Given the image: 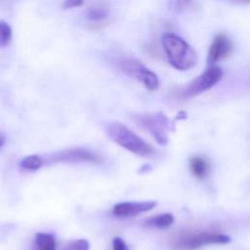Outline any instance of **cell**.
<instances>
[{"instance_id":"cell-7","label":"cell","mask_w":250,"mask_h":250,"mask_svg":"<svg viewBox=\"0 0 250 250\" xmlns=\"http://www.w3.org/2000/svg\"><path fill=\"white\" fill-rule=\"evenodd\" d=\"M222 76L223 70L220 66H211L193 79L189 84H188L183 92V95L185 97H193L199 95L212 88L220 81Z\"/></svg>"},{"instance_id":"cell-17","label":"cell","mask_w":250,"mask_h":250,"mask_svg":"<svg viewBox=\"0 0 250 250\" xmlns=\"http://www.w3.org/2000/svg\"><path fill=\"white\" fill-rule=\"evenodd\" d=\"M112 250H128V247L121 237L116 236L112 240Z\"/></svg>"},{"instance_id":"cell-14","label":"cell","mask_w":250,"mask_h":250,"mask_svg":"<svg viewBox=\"0 0 250 250\" xmlns=\"http://www.w3.org/2000/svg\"><path fill=\"white\" fill-rule=\"evenodd\" d=\"M44 164V158L38 154H31L23 157L20 165L22 169L27 171H35L38 170Z\"/></svg>"},{"instance_id":"cell-8","label":"cell","mask_w":250,"mask_h":250,"mask_svg":"<svg viewBox=\"0 0 250 250\" xmlns=\"http://www.w3.org/2000/svg\"><path fill=\"white\" fill-rule=\"evenodd\" d=\"M156 201H125L117 203L112 208V214L116 217H134L153 209Z\"/></svg>"},{"instance_id":"cell-18","label":"cell","mask_w":250,"mask_h":250,"mask_svg":"<svg viewBox=\"0 0 250 250\" xmlns=\"http://www.w3.org/2000/svg\"><path fill=\"white\" fill-rule=\"evenodd\" d=\"M83 4H84V2L80 1V0H67V1L63 2V8L64 9H70V8L82 6Z\"/></svg>"},{"instance_id":"cell-5","label":"cell","mask_w":250,"mask_h":250,"mask_svg":"<svg viewBox=\"0 0 250 250\" xmlns=\"http://www.w3.org/2000/svg\"><path fill=\"white\" fill-rule=\"evenodd\" d=\"M230 241V237L227 234L200 230L192 232H183L175 237L171 243L176 250H196L206 244H226Z\"/></svg>"},{"instance_id":"cell-6","label":"cell","mask_w":250,"mask_h":250,"mask_svg":"<svg viewBox=\"0 0 250 250\" xmlns=\"http://www.w3.org/2000/svg\"><path fill=\"white\" fill-rule=\"evenodd\" d=\"M80 163V162H90L100 164L103 159L96 153L83 148V147H71L57 151L44 159V163Z\"/></svg>"},{"instance_id":"cell-11","label":"cell","mask_w":250,"mask_h":250,"mask_svg":"<svg viewBox=\"0 0 250 250\" xmlns=\"http://www.w3.org/2000/svg\"><path fill=\"white\" fill-rule=\"evenodd\" d=\"M189 170L191 174L198 178L203 179L205 178L210 171V165L208 160L201 156V155H192L189 158Z\"/></svg>"},{"instance_id":"cell-19","label":"cell","mask_w":250,"mask_h":250,"mask_svg":"<svg viewBox=\"0 0 250 250\" xmlns=\"http://www.w3.org/2000/svg\"><path fill=\"white\" fill-rule=\"evenodd\" d=\"M151 170V167L148 165V164H146V165H144L143 167H141L140 168V173H145V172H148V171H150Z\"/></svg>"},{"instance_id":"cell-4","label":"cell","mask_w":250,"mask_h":250,"mask_svg":"<svg viewBox=\"0 0 250 250\" xmlns=\"http://www.w3.org/2000/svg\"><path fill=\"white\" fill-rule=\"evenodd\" d=\"M134 121L146 130L159 145L168 143L169 133L173 130L174 121H171L162 112H144L134 114Z\"/></svg>"},{"instance_id":"cell-16","label":"cell","mask_w":250,"mask_h":250,"mask_svg":"<svg viewBox=\"0 0 250 250\" xmlns=\"http://www.w3.org/2000/svg\"><path fill=\"white\" fill-rule=\"evenodd\" d=\"M90 249V243L86 239H75L70 242H68L63 250H89Z\"/></svg>"},{"instance_id":"cell-15","label":"cell","mask_w":250,"mask_h":250,"mask_svg":"<svg viewBox=\"0 0 250 250\" xmlns=\"http://www.w3.org/2000/svg\"><path fill=\"white\" fill-rule=\"evenodd\" d=\"M12 28L4 21H0V46H6L12 39Z\"/></svg>"},{"instance_id":"cell-9","label":"cell","mask_w":250,"mask_h":250,"mask_svg":"<svg viewBox=\"0 0 250 250\" xmlns=\"http://www.w3.org/2000/svg\"><path fill=\"white\" fill-rule=\"evenodd\" d=\"M91 29H100L110 22V11L105 3H94L85 11Z\"/></svg>"},{"instance_id":"cell-12","label":"cell","mask_w":250,"mask_h":250,"mask_svg":"<svg viewBox=\"0 0 250 250\" xmlns=\"http://www.w3.org/2000/svg\"><path fill=\"white\" fill-rule=\"evenodd\" d=\"M174 223V216L171 213H163L148 218L145 221V225L150 228L163 229L171 226Z\"/></svg>"},{"instance_id":"cell-20","label":"cell","mask_w":250,"mask_h":250,"mask_svg":"<svg viewBox=\"0 0 250 250\" xmlns=\"http://www.w3.org/2000/svg\"><path fill=\"white\" fill-rule=\"evenodd\" d=\"M4 142H5V141H4V138L0 135V147L4 145Z\"/></svg>"},{"instance_id":"cell-1","label":"cell","mask_w":250,"mask_h":250,"mask_svg":"<svg viewBox=\"0 0 250 250\" xmlns=\"http://www.w3.org/2000/svg\"><path fill=\"white\" fill-rule=\"evenodd\" d=\"M161 43L169 63L176 69L188 70L196 63L195 51L182 37L174 33H165Z\"/></svg>"},{"instance_id":"cell-10","label":"cell","mask_w":250,"mask_h":250,"mask_svg":"<svg viewBox=\"0 0 250 250\" xmlns=\"http://www.w3.org/2000/svg\"><path fill=\"white\" fill-rule=\"evenodd\" d=\"M231 51L232 42L229 37L225 33H218L209 47L207 62L214 63L219 60L225 59L231 53Z\"/></svg>"},{"instance_id":"cell-13","label":"cell","mask_w":250,"mask_h":250,"mask_svg":"<svg viewBox=\"0 0 250 250\" xmlns=\"http://www.w3.org/2000/svg\"><path fill=\"white\" fill-rule=\"evenodd\" d=\"M37 250H56L55 236L48 232H37L35 235Z\"/></svg>"},{"instance_id":"cell-3","label":"cell","mask_w":250,"mask_h":250,"mask_svg":"<svg viewBox=\"0 0 250 250\" xmlns=\"http://www.w3.org/2000/svg\"><path fill=\"white\" fill-rule=\"evenodd\" d=\"M109 62L120 71L142 82L149 91H155L158 88L159 79L157 75L136 58L117 53L109 55Z\"/></svg>"},{"instance_id":"cell-2","label":"cell","mask_w":250,"mask_h":250,"mask_svg":"<svg viewBox=\"0 0 250 250\" xmlns=\"http://www.w3.org/2000/svg\"><path fill=\"white\" fill-rule=\"evenodd\" d=\"M104 131L107 137L115 144L137 155L149 156L154 152L152 146L144 141L121 122H109L106 124Z\"/></svg>"}]
</instances>
